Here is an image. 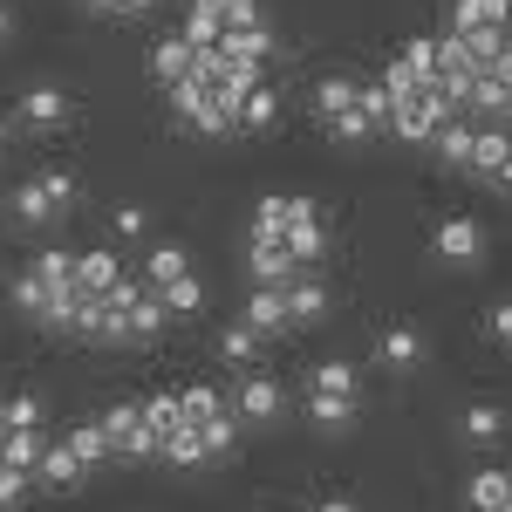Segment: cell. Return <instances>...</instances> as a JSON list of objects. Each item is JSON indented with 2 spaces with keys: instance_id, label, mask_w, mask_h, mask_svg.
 Segmentation results:
<instances>
[{
  "instance_id": "obj_1",
  "label": "cell",
  "mask_w": 512,
  "mask_h": 512,
  "mask_svg": "<svg viewBox=\"0 0 512 512\" xmlns=\"http://www.w3.org/2000/svg\"><path fill=\"white\" fill-rule=\"evenodd\" d=\"M171 117L185 123V130H205V137H226L239 123V103H226L212 82H198V76H185V82H171Z\"/></svg>"
},
{
  "instance_id": "obj_2",
  "label": "cell",
  "mask_w": 512,
  "mask_h": 512,
  "mask_svg": "<svg viewBox=\"0 0 512 512\" xmlns=\"http://www.w3.org/2000/svg\"><path fill=\"white\" fill-rule=\"evenodd\" d=\"M478 253H485V226H478L472 212H451V219H437L431 260H444V267H478Z\"/></svg>"
},
{
  "instance_id": "obj_3",
  "label": "cell",
  "mask_w": 512,
  "mask_h": 512,
  "mask_svg": "<svg viewBox=\"0 0 512 512\" xmlns=\"http://www.w3.org/2000/svg\"><path fill=\"white\" fill-rule=\"evenodd\" d=\"M103 431L117 444L123 458H151L158 451V431L144 424V403H117V410H103Z\"/></svg>"
},
{
  "instance_id": "obj_4",
  "label": "cell",
  "mask_w": 512,
  "mask_h": 512,
  "mask_svg": "<svg viewBox=\"0 0 512 512\" xmlns=\"http://www.w3.org/2000/svg\"><path fill=\"white\" fill-rule=\"evenodd\" d=\"M437 123H444V110H437V96H431V89H417V96H396L390 130L403 137V144H431V137H437Z\"/></svg>"
},
{
  "instance_id": "obj_5",
  "label": "cell",
  "mask_w": 512,
  "mask_h": 512,
  "mask_svg": "<svg viewBox=\"0 0 512 512\" xmlns=\"http://www.w3.org/2000/svg\"><path fill=\"white\" fill-rule=\"evenodd\" d=\"M14 123H21V130H62V123H69V96H62L55 82H35V89L14 103Z\"/></svg>"
},
{
  "instance_id": "obj_6",
  "label": "cell",
  "mask_w": 512,
  "mask_h": 512,
  "mask_svg": "<svg viewBox=\"0 0 512 512\" xmlns=\"http://www.w3.org/2000/svg\"><path fill=\"white\" fill-rule=\"evenodd\" d=\"M280 410H287V396H280L274 376H246V383L233 390V417L239 424H274Z\"/></svg>"
},
{
  "instance_id": "obj_7",
  "label": "cell",
  "mask_w": 512,
  "mask_h": 512,
  "mask_svg": "<svg viewBox=\"0 0 512 512\" xmlns=\"http://www.w3.org/2000/svg\"><path fill=\"white\" fill-rule=\"evenodd\" d=\"M376 362L396 369V376H403V369H417V362H424V335H417L410 321H390V328L376 335Z\"/></svg>"
},
{
  "instance_id": "obj_8",
  "label": "cell",
  "mask_w": 512,
  "mask_h": 512,
  "mask_svg": "<svg viewBox=\"0 0 512 512\" xmlns=\"http://www.w3.org/2000/svg\"><path fill=\"white\" fill-rule=\"evenodd\" d=\"M451 28H465V35H506L512 0H458V7H451Z\"/></svg>"
},
{
  "instance_id": "obj_9",
  "label": "cell",
  "mask_w": 512,
  "mask_h": 512,
  "mask_svg": "<svg viewBox=\"0 0 512 512\" xmlns=\"http://www.w3.org/2000/svg\"><path fill=\"white\" fill-rule=\"evenodd\" d=\"M158 328H164V294L158 287H137L130 308H123V342H151Z\"/></svg>"
},
{
  "instance_id": "obj_10",
  "label": "cell",
  "mask_w": 512,
  "mask_h": 512,
  "mask_svg": "<svg viewBox=\"0 0 512 512\" xmlns=\"http://www.w3.org/2000/svg\"><path fill=\"white\" fill-rule=\"evenodd\" d=\"M280 294H287V321H321V315H328V287H321V280L308 274V267L287 280Z\"/></svg>"
},
{
  "instance_id": "obj_11",
  "label": "cell",
  "mask_w": 512,
  "mask_h": 512,
  "mask_svg": "<svg viewBox=\"0 0 512 512\" xmlns=\"http://www.w3.org/2000/svg\"><path fill=\"white\" fill-rule=\"evenodd\" d=\"M123 280V260L110 253V246H96V253H76V287L82 294H110Z\"/></svg>"
},
{
  "instance_id": "obj_12",
  "label": "cell",
  "mask_w": 512,
  "mask_h": 512,
  "mask_svg": "<svg viewBox=\"0 0 512 512\" xmlns=\"http://www.w3.org/2000/svg\"><path fill=\"white\" fill-rule=\"evenodd\" d=\"M246 274H253V287H287L301 267H294L287 246H253V253H246Z\"/></svg>"
},
{
  "instance_id": "obj_13",
  "label": "cell",
  "mask_w": 512,
  "mask_h": 512,
  "mask_svg": "<svg viewBox=\"0 0 512 512\" xmlns=\"http://www.w3.org/2000/svg\"><path fill=\"white\" fill-rule=\"evenodd\" d=\"M246 328H260V335H280V328H294V321H287V294H280V287H253V301H246Z\"/></svg>"
},
{
  "instance_id": "obj_14",
  "label": "cell",
  "mask_w": 512,
  "mask_h": 512,
  "mask_svg": "<svg viewBox=\"0 0 512 512\" xmlns=\"http://www.w3.org/2000/svg\"><path fill=\"white\" fill-rule=\"evenodd\" d=\"M280 246L294 253V267H315L321 246H328V226H321V212H315V219H294V226L280 233Z\"/></svg>"
},
{
  "instance_id": "obj_15",
  "label": "cell",
  "mask_w": 512,
  "mask_h": 512,
  "mask_svg": "<svg viewBox=\"0 0 512 512\" xmlns=\"http://www.w3.org/2000/svg\"><path fill=\"white\" fill-rule=\"evenodd\" d=\"M355 96H362V82H355V76H321L315 82V117L335 123L342 110H355Z\"/></svg>"
},
{
  "instance_id": "obj_16",
  "label": "cell",
  "mask_w": 512,
  "mask_h": 512,
  "mask_svg": "<svg viewBox=\"0 0 512 512\" xmlns=\"http://www.w3.org/2000/svg\"><path fill=\"white\" fill-rule=\"evenodd\" d=\"M472 137H478L472 117H444L431 144H437V158H444V164H458V171H465V158H472Z\"/></svg>"
},
{
  "instance_id": "obj_17",
  "label": "cell",
  "mask_w": 512,
  "mask_h": 512,
  "mask_svg": "<svg viewBox=\"0 0 512 512\" xmlns=\"http://www.w3.org/2000/svg\"><path fill=\"white\" fill-rule=\"evenodd\" d=\"M178 274H192V253H185L178 239H164V246H151V260H144V287H171Z\"/></svg>"
},
{
  "instance_id": "obj_18",
  "label": "cell",
  "mask_w": 512,
  "mask_h": 512,
  "mask_svg": "<svg viewBox=\"0 0 512 512\" xmlns=\"http://www.w3.org/2000/svg\"><path fill=\"white\" fill-rule=\"evenodd\" d=\"M151 76H158L164 89H171V82H185V76H192V41H185V35L158 41V48H151Z\"/></svg>"
},
{
  "instance_id": "obj_19",
  "label": "cell",
  "mask_w": 512,
  "mask_h": 512,
  "mask_svg": "<svg viewBox=\"0 0 512 512\" xmlns=\"http://www.w3.org/2000/svg\"><path fill=\"white\" fill-rule=\"evenodd\" d=\"M308 424H315V431H349V424H355V396L308 390Z\"/></svg>"
},
{
  "instance_id": "obj_20",
  "label": "cell",
  "mask_w": 512,
  "mask_h": 512,
  "mask_svg": "<svg viewBox=\"0 0 512 512\" xmlns=\"http://www.w3.org/2000/svg\"><path fill=\"white\" fill-rule=\"evenodd\" d=\"M41 451H48L41 431H7L0 437V465H14V472H41Z\"/></svg>"
},
{
  "instance_id": "obj_21",
  "label": "cell",
  "mask_w": 512,
  "mask_h": 512,
  "mask_svg": "<svg viewBox=\"0 0 512 512\" xmlns=\"http://www.w3.org/2000/svg\"><path fill=\"white\" fill-rule=\"evenodd\" d=\"M35 478H48V485H62V492H69V485H82V478H89V465H82L69 444H48V451H41V472H35Z\"/></svg>"
},
{
  "instance_id": "obj_22",
  "label": "cell",
  "mask_w": 512,
  "mask_h": 512,
  "mask_svg": "<svg viewBox=\"0 0 512 512\" xmlns=\"http://www.w3.org/2000/svg\"><path fill=\"white\" fill-rule=\"evenodd\" d=\"M158 458H171V465H198V458H205V437H198L192 417H185V424H171V431L158 437Z\"/></svg>"
},
{
  "instance_id": "obj_23",
  "label": "cell",
  "mask_w": 512,
  "mask_h": 512,
  "mask_svg": "<svg viewBox=\"0 0 512 512\" xmlns=\"http://www.w3.org/2000/svg\"><path fill=\"white\" fill-rule=\"evenodd\" d=\"M506 158H512V137H506V130H478V137H472V158H465V171L492 178V171H499Z\"/></svg>"
},
{
  "instance_id": "obj_24",
  "label": "cell",
  "mask_w": 512,
  "mask_h": 512,
  "mask_svg": "<svg viewBox=\"0 0 512 512\" xmlns=\"http://www.w3.org/2000/svg\"><path fill=\"white\" fill-rule=\"evenodd\" d=\"M465 499H472V512H499V506H512V478L485 465V472L465 485Z\"/></svg>"
},
{
  "instance_id": "obj_25",
  "label": "cell",
  "mask_w": 512,
  "mask_h": 512,
  "mask_svg": "<svg viewBox=\"0 0 512 512\" xmlns=\"http://www.w3.org/2000/svg\"><path fill=\"white\" fill-rule=\"evenodd\" d=\"M267 48H274V41H267V28H226V35H219V55H233V62H253V69L267 62Z\"/></svg>"
},
{
  "instance_id": "obj_26",
  "label": "cell",
  "mask_w": 512,
  "mask_h": 512,
  "mask_svg": "<svg viewBox=\"0 0 512 512\" xmlns=\"http://www.w3.org/2000/svg\"><path fill=\"white\" fill-rule=\"evenodd\" d=\"M458 431H465V444H499V437H506V410H499V403H472Z\"/></svg>"
},
{
  "instance_id": "obj_27",
  "label": "cell",
  "mask_w": 512,
  "mask_h": 512,
  "mask_svg": "<svg viewBox=\"0 0 512 512\" xmlns=\"http://www.w3.org/2000/svg\"><path fill=\"white\" fill-rule=\"evenodd\" d=\"M308 390L355 396V390H362V376H355V362H342V355H335V362H315V369H308Z\"/></svg>"
},
{
  "instance_id": "obj_28",
  "label": "cell",
  "mask_w": 512,
  "mask_h": 512,
  "mask_svg": "<svg viewBox=\"0 0 512 512\" xmlns=\"http://www.w3.org/2000/svg\"><path fill=\"white\" fill-rule=\"evenodd\" d=\"M260 342H267L260 328H246V321H233V328L219 335V355H226L233 369H246V362H260Z\"/></svg>"
},
{
  "instance_id": "obj_29",
  "label": "cell",
  "mask_w": 512,
  "mask_h": 512,
  "mask_svg": "<svg viewBox=\"0 0 512 512\" xmlns=\"http://www.w3.org/2000/svg\"><path fill=\"white\" fill-rule=\"evenodd\" d=\"M274 117H280V96L267 89V82L239 96V123H246V130H274Z\"/></svg>"
},
{
  "instance_id": "obj_30",
  "label": "cell",
  "mask_w": 512,
  "mask_h": 512,
  "mask_svg": "<svg viewBox=\"0 0 512 512\" xmlns=\"http://www.w3.org/2000/svg\"><path fill=\"white\" fill-rule=\"evenodd\" d=\"M158 294H164V315H198V308H205V280L198 274H178L171 287H158Z\"/></svg>"
},
{
  "instance_id": "obj_31",
  "label": "cell",
  "mask_w": 512,
  "mask_h": 512,
  "mask_svg": "<svg viewBox=\"0 0 512 512\" xmlns=\"http://www.w3.org/2000/svg\"><path fill=\"white\" fill-rule=\"evenodd\" d=\"M198 437H205V458H233L239 417H233V410H219V417H205V424H198Z\"/></svg>"
},
{
  "instance_id": "obj_32",
  "label": "cell",
  "mask_w": 512,
  "mask_h": 512,
  "mask_svg": "<svg viewBox=\"0 0 512 512\" xmlns=\"http://www.w3.org/2000/svg\"><path fill=\"white\" fill-rule=\"evenodd\" d=\"M69 451H76L82 465H103V458H110L117 444H110V431H103V417H96V424H76V431H69Z\"/></svg>"
},
{
  "instance_id": "obj_33",
  "label": "cell",
  "mask_w": 512,
  "mask_h": 512,
  "mask_svg": "<svg viewBox=\"0 0 512 512\" xmlns=\"http://www.w3.org/2000/svg\"><path fill=\"white\" fill-rule=\"evenodd\" d=\"M28 267H35L48 287H76V253H62V246H41Z\"/></svg>"
},
{
  "instance_id": "obj_34",
  "label": "cell",
  "mask_w": 512,
  "mask_h": 512,
  "mask_svg": "<svg viewBox=\"0 0 512 512\" xmlns=\"http://www.w3.org/2000/svg\"><path fill=\"white\" fill-rule=\"evenodd\" d=\"M14 219H21V226H41V219H55V205L41 198V178L14 185Z\"/></svg>"
},
{
  "instance_id": "obj_35",
  "label": "cell",
  "mask_w": 512,
  "mask_h": 512,
  "mask_svg": "<svg viewBox=\"0 0 512 512\" xmlns=\"http://www.w3.org/2000/svg\"><path fill=\"white\" fill-rule=\"evenodd\" d=\"M178 396H185V417H192V424L219 417V410H233V403H226V396L212 390V383H192V390H178Z\"/></svg>"
},
{
  "instance_id": "obj_36",
  "label": "cell",
  "mask_w": 512,
  "mask_h": 512,
  "mask_svg": "<svg viewBox=\"0 0 512 512\" xmlns=\"http://www.w3.org/2000/svg\"><path fill=\"white\" fill-rule=\"evenodd\" d=\"M0 424L7 431H41V396H7L0 403Z\"/></svg>"
},
{
  "instance_id": "obj_37",
  "label": "cell",
  "mask_w": 512,
  "mask_h": 512,
  "mask_svg": "<svg viewBox=\"0 0 512 512\" xmlns=\"http://www.w3.org/2000/svg\"><path fill=\"white\" fill-rule=\"evenodd\" d=\"M144 424H151V431H171V424H185V396H171V390H164V396H151V403H144Z\"/></svg>"
},
{
  "instance_id": "obj_38",
  "label": "cell",
  "mask_w": 512,
  "mask_h": 512,
  "mask_svg": "<svg viewBox=\"0 0 512 512\" xmlns=\"http://www.w3.org/2000/svg\"><path fill=\"white\" fill-rule=\"evenodd\" d=\"M14 308H21V315H35V321H41V308H48V280H41L35 267L14 280Z\"/></svg>"
},
{
  "instance_id": "obj_39",
  "label": "cell",
  "mask_w": 512,
  "mask_h": 512,
  "mask_svg": "<svg viewBox=\"0 0 512 512\" xmlns=\"http://www.w3.org/2000/svg\"><path fill=\"white\" fill-rule=\"evenodd\" d=\"M403 62H410V76H417V82H431L437 76V35L403 41Z\"/></svg>"
},
{
  "instance_id": "obj_40",
  "label": "cell",
  "mask_w": 512,
  "mask_h": 512,
  "mask_svg": "<svg viewBox=\"0 0 512 512\" xmlns=\"http://www.w3.org/2000/svg\"><path fill=\"white\" fill-rule=\"evenodd\" d=\"M478 328H485L492 349H512V301H492V308L478 315Z\"/></svg>"
},
{
  "instance_id": "obj_41",
  "label": "cell",
  "mask_w": 512,
  "mask_h": 512,
  "mask_svg": "<svg viewBox=\"0 0 512 512\" xmlns=\"http://www.w3.org/2000/svg\"><path fill=\"white\" fill-rule=\"evenodd\" d=\"M41 198H48L55 212H69V205H76V178H69V171H41Z\"/></svg>"
},
{
  "instance_id": "obj_42",
  "label": "cell",
  "mask_w": 512,
  "mask_h": 512,
  "mask_svg": "<svg viewBox=\"0 0 512 512\" xmlns=\"http://www.w3.org/2000/svg\"><path fill=\"white\" fill-rule=\"evenodd\" d=\"M28 485H35V472H14V465H0V512L21 506V499H28Z\"/></svg>"
},
{
  "instance_id": "obj_43",
  "label": "cell",
  "mask_w": 512,
  "mask_h": 512,
  "mask_svg": "<svg viewBox=\"0 0 512 512\" xmlns=\"http://www.w3.org/2000/svg\"><path fill=\"white\" fill-rule=\"evenodd\" d=\"M383 89H390V96H417V89H424V82L410 76V62H403V55H396L390 69H383Z\"/></svg>"
},
{
  "instance_id": "obj_44",
  "label": "cell",
  "mask_w": 512,
  "mask_h": 512,
  "mask_svg": "<svg viewBox=\"0 0 512 512\" xmlns=\"http://www.w3.org/2000/svg\"><path fill=\"white\" fill-rule=\"evenodd\" d=\"M328 130H335V137H342V144H362V137H369V130H376V123L362 117V110H342V117L328 123Z\"/></svg>"
},
{
  "instance_id": "obj_45",
  "label": "cell",
  "mask_w": 512,
  "mask_h": 512,
  "mask_svg": "<svg viewBox=\"0 0 512 512\" xmlns=\"http://www.w3.org/2000/svg\"><path fill=\"white\" fill-rule=\"evenodd\" d=\"M110 226H117L123 239H137V233H144V205H117V212H110Z\"/></svg>"
},
{
  "instance_id": "obj_46",
  "label": "cell",
  "mask_w": 512,
  "mask_h": 512,
  "mask_svg": "<svg viewBox=\"0 0 512 512\" xmlns=\"http://www.w3.org/2000/svg\"><path fill=\"white\" fill-rule=\"evenodd\" d=\"M226 28H267V21H260L253 0H233V7H226Z\"/></svg>"
},
{
  "instance_id": "obj_47",
  "label": "cell",
  "mask_w": 512,
  "mask_h": 512,
  "mask_svg": "<svg viewBox=\"0 0 512 512\" xmlns=\"http://www.w3.org/2000/svg\"><path fill=\"white\" fill-rule=\"evenodd\" d=\"M7 151H14V117L0 110V158H7Z\"/></svg>"
},
{
  "instance_id": "obj_48",
  "label": "cell",
  "mask_w": 512,
  "mask_h": 512,
  "mask_svg": "<svg viewBox=\"0 0 512 512\" xmlns=\"http://www.w3.org/2000/svg\"><path fill=\"white\" fill-rule=\"evenodd\" d=\"M89 14H123V0H82Z\"/></svg>"
},
{
  "instance_id": "obj_49",
  "label": "cell",
  "mask_w": 512,
  "mask_h": 512,
  "mask_svg": "<svg viewBox=\"0 0 512 512\" xmlns=\"http://www.w3.org/2000/svg\"><path fill=\"white\" fill-rule=\"evenodd\" d=\"M315 512H362V506H355V499H321Z\"/></svg>"
},
{
  "instance_id": "obj_50",
  "label": "cell",
  "mask_w": 512,
  "mask_h": 512,
  "mask_svg": "<svg viewBox=\"0 0 512 512\" xmlns=\"http://www.w3.org/2000/svg\"><path fill=\"white\" fill-rule=\"evenodd\" d=\"M492 185H506V192H512V158L499 164V171H492Z\"/></svg>"
},
{
  "instance_id": "obj_51",
  "label": "cell",
  "mask_w": 512,
  "mask_h": 512,
  "mask_svg": "<svg viewBox=\"0 0 512 512\" xmlns=\"http://www.w3.org/2000/svg\"><path fill=\"white\" fill-rule=\"evenodd\" d=\"M151 7H158V0H123V14H151Z\"/></svg>"
},
{
  "instance_id": "obj_52",
  "label": "cell",
  "mask_w": 512,
  "mask_h": 512,
  "mask_svg": "<svg viewBox=\"0 0 512 512\" xmlns=\"http://www.w3.org/2000/svg\"><path fill=\"white\" fill-rule=\"evenodd\" d=\"M14 35V14H7V0H0V41Z\"/></svg>"
},
{
  "instance_id": "obj_53",
  "label": "cell",
  "mask_w": 512,
  "mask_h": 512,
  "mask_svg": "<svg viewBox=\"0 0 512 512\" xmlns=\"http://www.w3.org/2000/svg\"><path fill=\"white\" fill-rule=\"evenodd\" d=\"M506 117H512V103H506Z\"/></svg>"
},
{
  "instance_id": "obj_54",
  "label": "cell",
  "mask_w": 512,
  "mask_h": 512,
  "mask_svg": "<svg viewBox=\"0 0 512 512\" xmlns=\"http://www.w3.org/2000/svg\"><path fill=\"white\" fill-rule=\"evenodd\" d=\"M499 512H512V506H499Z\"/></svg>"
},
{
  "instance_id": "obj_55",
  "label": "cell",
  "mask_w": 512,
  "mask_h": 512,
  "mask_svg": "<svg viewBox=\"0 0 512 512\" xmlns=\"http://www.w3.org/2000/svg\"><path fill=\"white\" fill-rule=\"evenodd\" d=\"M506 478H512V472H506Z\"/></svg>"
}]
</instances>
